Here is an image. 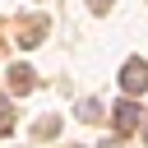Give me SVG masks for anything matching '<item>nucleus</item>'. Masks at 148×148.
Masks as SVG:
<instances>
[{
	"mask_svg": "<svg viewBox=\"0 0 148 148\" xmlns=\"http://www.w3.org/2000/svg\"><path fill=\"white\" fill-rule=\"evenodd\" d=\"M56 130H60V120H56V116H46V120H42V125H37V134H42V139H51V134H56Z\"/></svg>",
	"mask_w": 148,
	"mask_h": 148,
	"instance_id": "0eeeda50",
	"label": "nucleus"
},
{
	"mask_svg": "<svg viewBox=\"0 0 148 148\" xmlns=\"http://www.w3.org/2000/svg\"><path fill=\"white\" fill-rule=\"evenodd\" d=\"M111 111H116V130H120V134H130V130H139V106H134L130 97H125V102H116Z\"/></svg>",
	"mask_w": 148,
	"mask_h": 148,
	"instance_id": "f03ea898",
	"label": "nucleus"
},
{
	"mask_svg": "<svg viewBox=\"0 0 148 148\" xmlns=\"http://www.w3.org/2000/svg\"><path fill=\"white\" fill-rule=\"evenodd\" d=\"M9 130H14V106L0 97V134H9Z\"/></svg>",
	"mask_w": 148,
	"mask_h": 148,
	"instance_id": "20e7f679",
	"label": "nucleus"
},
{
	"mask_svg": "<svg viewBox=\"0 0 148 148\" xmlns=\"http://www.w3.org/2000/svg\"><path fill=\"white\" fill-rule=\"evenodd\" d=\"M9 88H14V92H28V88H32V69H28V65H14V69H9Z\"/></svg>",
	"mask_w": 148,
	"mask_h": 148,
	"instance_id": "7ed1b4c3",
	"label": "nucleus"
},
{
	"mask_svg": "<svg viewBox=\"0 0 148 148\" xmlns=\"http://www.w3.org/2000/svg\"><path fill=\"white\" fill-rule=\"evenodd\" d=\"M120 88L134 97V92H143L148 88V65L143 60H125V69H120Z\"/></svg>",
	"mask_w": 148,
	"mask_h": 148,
	"instance_id": "f257e3e1",
	"label": "nucleus"
},
{
	"mask_svg": "<svg viewBox=\"0 0 148 148\" xmlns=\"http://www.w3.org/2000/svg\"><path fill=\"white\" fill-rule=\"evenodd\" d=\"M42 32H46L42 23H37V28H23V37H18V46H37V42H42Z\"/></svg>",
	"mask_w": 148,
	"mask_h": 148,
	"instance_id": "39448f33",
	"label": "nucleus"
},
{
	"mask_svg": "<svg viewBox=\"0 0 148 148\" xmlns=\"http://www.w3.org/2000/svg\"><path fill=\"white\" fill-rule=\"evenodd\" d=\"M79 116H83V120H97V116H102V106L88 97V102H79Z\"/></svg>",
	"mask_w": 148,
	"mask_h": 148,
	"instance_id": "423d86ee",
	"label": "nucleus"
},
{
	"mask_svg": "<svg viewBox=\"0 0 148 148\" xmlns=\"http://www.w3.org/2000/svg\"><path fill=\"white\" fill-rule=\"evenodd\" d=\"M88 5H92V14H106L111 9V0H88Z\"/></svg>",
	"mask_w": 148,
	"mask_h": 148,
	"instance_id": "6e6552de",
	"label": "nucleus"
}]
</instances>
